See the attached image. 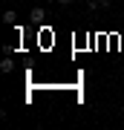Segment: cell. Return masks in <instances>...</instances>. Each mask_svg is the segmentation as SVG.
Segmentation results:
<instances>
[{
	"instance_id": "obj_1",
	"label": "cell",
	"mask_w": 124,
	"mask_h": 130,
	"mask_svg": "<svg viewBox=\"0 0 124 130\" xmlns=\"http://www.w3.org/2000/svg\"><path fill=\"white\" fill-rule=\"evenodd\" d=\"M29 18H32V23H41V20L46 18V12L41 9V6H35V9H32V14H29Z\"/></svg>"
},
{
	"instance_id": "obj_2",
	"label": "cell",
	"mask_w": 124,
	"mask_h": 130,
	"mask_svg": "<svg viewBox=\"0 0 124 130\" xmlns=\"http://www.w3.org/2000/svg\"><path fill=\"white\" fill-rule=\"evenodd\" d=\"M3 23H9V26L17 23V14H14V9H6V12H3Z\"/></svg>"
},
{
	"instance_id": "obj_3",
	"label": "cell",
	"mask_w": 124,
	"mask_h": 130,
	"mask_svg": "<svg viewBox=\"0 0 124 130\" xmlns=\"http://www.w3.org/2000/svg\"><path fill=\"white\" fill-rule=\"evenodd\" d=\"M0 70H3V72H12L14 70V61L12 58H3V61H0Z\"/></svg>"
},
{
	"instance_id": "obj_4",
	"label": "cell",
	"mask_w": 124,
	"mask_h": 130,
	"mask_svg": "<svg viewBox=\"0 0 124 130\" xmlns=\"http://www.w3.org/2000/svg\"><path fill=\"white\" fill-rule=\"evenodd\" d=\"M58 3H61V6H66V3H72V0H58Z\"/></svg>"
}]
</instances>
